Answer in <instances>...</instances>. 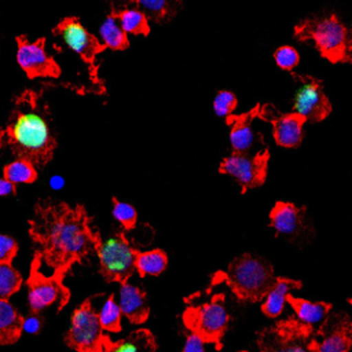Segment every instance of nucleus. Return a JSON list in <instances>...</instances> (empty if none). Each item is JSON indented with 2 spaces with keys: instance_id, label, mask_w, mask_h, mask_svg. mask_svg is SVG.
I'll use <instances>...</instances> for the list:
<instances>
[{
  "instance_id": "1",
  "label": "nucleus",
  "mask_w": 352,
  "mask_h": 352,
  "mask_svg": "<svg viewBox=\"0 0 352 352\" xmlns=\"http://www.w3.org/2000/svg\"><path fill=\"white\" fill-rule=\"evenodd\" d=\"M28 224L34 245L33 261L44 263L59 278L95 252L100 241L82 205L38 199Z\"/></svg>"
},
{
  "instance_id": "2",
  "label": "nucleus",
  "mask_w": 352,
  "mask_h": 352,
  "mask_svg": "<svg viewBox=\"0 0 352 352\" xmlns=\"http://www.w3.org/2000/svg\"><path fill=\"white\" fill-rule=\"evenodd\" d=\"M0 148H8L16 158L28 160L36 168L52 160L56 140L41 94L25 89L16 96L7 124L0 129Z\"/></svg>"
},
{
  "instance_id": "3",
  "label": "nucleus",
  "mask_w": 352,
  "mask_h": 352,
  "mask_svg": "<svg viewBox=\"0 0 352 352\" xmlns=\"http://www.w3.org/2000/svg\"><path fill=\"white\" fill-rule=\"evenodd\" d=\"M221 283L219 276H212L210 285L205 292L194 293L184 298L187 307L183 312V323L198 334L206 344L214 345L217 351L223 348V337L230 324V314L224 304L223 293H212V289Z\"/></svg>"
},
{
  "instance_id": "4",
  "label": "nucleus",
  "mask_w": 352,
  "mask_h": 352,
  "mask_svg": "<svg viewBox=\"0 0 352 352\" xmlns=\"http://www.w3.org/2000/svg\"><path fill=\"white\" fill-rule=\"evenodd\" d=\"M293 36L298 41H312L331 63H352V26H346L336 14L300 21Z\"/></svg>"
},
{
  "instance_id": "5",
  "label": "nucleus",
  "mask_w": 352,
  "mask_h": 352,
  "mask_svg": "<svg viewBox=\"0 0 352 352\" xmlns=\"http://www.w3.org/2000/svg\"><path fill=\"white\" fill-rule=\"evenodd\" d=\"M216 275L241 302H260L276 282L274 267L263 257L243 253L231 260L226 271Z\"/></svg>"
},
{
  "instance_id": "6",
  "label": "nucleus",
  "mask_w": 352,
  "mask_h": 352,
  "mask_svg": "<svg viewBox=\"0 0 352 352\" xmlns=\"http://www.w3.org/2000/svg\"><path fill=\"white\" fill-rule=\"evenodd\" d=\"M138 249L133 248L125 231H117L106 239L99 241L95 253L99 258V270L100 275L106 282H117L124 283L132 276L136 261Z\"/></svg>"
},
{
  "instance_id": "7",
  "label": "nucleus",
  "mask_w": 352,
  "mask_h": 352,
  "mask_svg": "<svg viewBox=\"0 0 352 352\" xmlns=\"http://www.w3.org/2000/svg\"><path fill=\"white\" fill-rule=\"evenodd\" d=\"M314 326L294 318L278 320L257 334L258 352H312Z\"/></svg>"
},
{
  "instance_id": "8",
  "label": "nucleus",
  "mask_w": 352,
  "mask_h": 352,
  "mask_svg": "<svg viewBox=\"0 0 352 352\" xmlns=\"http://www.w3.org/2000/svg\"><path fill=\"white\" fill-rule=\"evenodd\" d=\"M107 337L91 298L84 300L72 314L70 327L65 336L66 345L76 352H103Z\"/></svg>"
},
{
  "instance_id": "9",
  "label": "nucleus",
  "mask_w": 352,
  "mask_h": 352,
  "mask_svg": "<svg viewBox=\"0 0 352 352\" xmlns=\"http://www.w3.org/2000/svg\"><path fill=\"white\" fill-rule=\"evenodd\" d=\"M62 280L63 278L56 275H44L40 271V264L32 261L30 274L26 280L29 311L40 314L51 305H56L58 311L63 309L70 300V292Z\"/></svg>"
},
{
  "instance_id": "10",
  "label": "nucleus",
  "mask_w": 352,
  "mask_h": 352,
  "mask_svg": "<svg viewBox=\"0 0 352 352\" xmlns=\"http://www.w3.org/2000/svg\"><path fill=\"white\" fill-rule=\"evenodd\" d=\"M52 33L54 36L59 37L67 48L73 50L76 54L80 55V58L88 65L92 81L100 85V81L98 78L96 56L107 47L104 44H100L99 40L82 26L78 18L74 16L63 18L52 29Z\"/></svg>"
},
{
  "instance_id": "11",
  "label": "nucleus",
  "mask_w": 352,
  "mask_h": 352,
  "mask_svg": "<svg viewBox=\"0 0 352 352\" xmlns=\"http://www.w3.org/2000/svg\"><path fill=\"white\" fill-rule=\"evenodd\" d=\"M268 161V148H263L254 155L232 151L228 157H224L221 160L219 165V172L232 176L241 186V194H246L248 190L257 188L264 184L267 179Z\"/></svg>"
},
{
  "instance_id": "12",
  "label": "nucleus",
  "mask_w": 352,
  "mask_h": 352,
  "mask_svg": "<svg viewBox=\"0 0 352 352\" xmlns=\"http://www.w3.org/2000/svg\"><path fill=\"white\" fill-rule=\"evenodd\" d=\"M290 76L298 85L293 99V111L311 122L327 118L331 113V103L323 91L322 81L309 74L290 72Z\"/></svg>"
},
{
  "instance_id": "13",
  "label": "nucleus",
  "mask_w": 352,
  "mask_h": 352,
  "mask_svg": "<svg viewBox=\"0 0 352 352\" xmlns=\"http://www.w3.org/2000/svg\"><path fill=\"white\" fill-rule=\"evenodd\" d=\"M312 352H349L352 349V322L345 312L329 314L309 341Z\"/></svg>"
},
{
  "instance_id": "14",
  "label": "nucleus",
  "mask_w": 352,
  "mask_h": 352,
  "mask_svg": "<svg viewBox=\"0 0 352 352\" xmlns=\"http://www.w3.org/2000/svg\"><path fill=\"white\" fill-rule=\"evenodd\" d=\"M257 118L271 124L272 136L278 146L293 148L301 144L304 136L302 126L307 120L298 113L292 111L283 114L271 103H260Z\"/></svg>"
},
{
  "instance_id": "15",
  "label": "nucleus",
  "mask_w": 352,
  "mask_h": 352,
  "mask_svg": "<svg viewBox=\"0 0 352 352\" xmlns=\"http://www.w3.org/2000/svg\"><path fill=\"white\" fill-rule=\"evenodd\" d=\"M15 40L18 44V63L29 78L33 80L37 77L60 76V67L54 60V58H51L45 52L44 37H40L33 43H30L25 36H18Z\"/></svg>"
},
{
  "instance_id": "16",
  "label": "nucleus",
  "mask_w": 352,
  "mask_h": 352,
  "mask_svg": "<svg viewBox=\"0 0 352 352\" xmlns=\"http://www.w3.org/2000/svg\"><path fill=\"white\" fill-rule=\"evenodd\" d=\"M307 206H298L293 202L278 201L270 212V227L275 230L276 236L283 235L292 242H297L312 232L307 223Z\"/></svg>"
},
{
  "instance_id": "17",
  "label": "nucleus",
  "mask_w": 352,
  "mask_h": 352,
  "mask_svg": "<svg viewBox=\"0 0 352 352\" xmlns=\"http://www.w3.org/2000/svg\"><path fill=\"white\" fill-rule=\"evenodd\" d=\"M258 104L242 114H231L226 118V124L230 126V142L232 151L248 153L254 143L253 120L258 116Z\"/></svg>"
},
{
  "instance_id": "18",
  "label": "nucleus",
  "mask_w": 352,
  "mask_h": 352,
  "mask_svg": "<svg viewBox=\"0 0 352 352\" xmlns=\"http://www.w3.org/2000/svg\"><path fill=\"white\" fill-rule=\"evenodd\" d=\"M120 308L122 315L132 324H142L150 315V307L147 302V294L139 286L128 282L121 283L120 287Z\"/></svg>"
},
{
  "instance_id": "19",
  "label": "nucleus",
  "mask_w": 352,
  "mask_h": 352,
  "mask_svg": "<svg viewBox=\"0 0 352 352\" xmlns=\"http://www.w3.org/2000/svg\"><path fill=\"white\" fill-rule=\"evenodd\" d=\"M302 287V282L298 279H290L285 276H276V282L265 296L261 304V312L268 318H276L283 312L286 297L292 290Z\"/></svg>"
},
{
  "instance_id": "20",
  "label": "nucleus",
  "mask_w": 352,
  "mask_h": 352,
  "mask_svg": "<svg viewBox=\"0 0 352 352\" xmlns=\"http://www.w3.org/2000/svg\"><path fill=\"white\" fill-rule=\"evenodd\" d=\"M157 342L148 329H138L122 340L111 341L107 337L103 352H155Z\"/></svg>"
},
{
  "instance_id": "21",
  "label": "nucleus",
  "mask_w": 352,
  "mask_h": 352,
  "mask_svg": "<svg viewBox=\"0 0 352 352\" xmlns=\"http://www.w3.org/2000/svg\"><path fill=\"white\" fill-rule=\"evenodd\" d=\"M23 320L25 318L8 298H0V345H12L21 338Z\"/></svg>"
},
{
  "instance_id": "22",
  "label": "nucleus",
  "mask_w": 352,
  "mask_h": 352,
  "mask_svg": "<svg viewBox=\"0 0 352 352\" xmlns=\"http://www.w3.org/2000/svg\"><path fill=\"white\" fill-rule=\"evenodd\" d=\"M286 301L290 304V307L296 312L297 319L300 322L311 324V326L318 324V323L320 324L331 311L330 302H326V301L312 302V301H308L304 298L294 297L290 293L287 294Z\"/></svg>"
},
{
  "instance_id": "23",
  "label": "nucleus",
  "mask_w": 352,
  "mask_h": 352,
  "mask_svg": "<svg viewBox=\"0 0 352 352\" xmlns=\"http://www.w3.org/2000/svg\"><path fill=\"white\" fill-rule=\"evenodd\" d=\"M136 8L155 23L169 22L180 10L182 0H135Z\"/></svg>"
},
{
  "instance_id": "24",
  "label": "nucleus",
  "mask_w": 352,
  "mask_h": 352,
  "mask_svg": "<svg viewBox=\"0 0 352 352\" xmlns=\"http://www.w3.org/2000/svg\"><path fill=\"white\" fill-rule=\"evenodd\" d=\"M168 265V256L162 249H151L148 252H138L135 268L139 276H158Z\"/></svg>"
},
{
  "instance_id": "25",
  "label": "nucleus",
  "mask_w": 352,
  "mask_h": 352,
  "mask_svg": "<svg viewBox=\"0 0 352 352\" xmlns=\"http://www.w3.org/2000/svg\"><path fill=\"white\" fill-rule=\"evenodd\" d=\"M100 34L103 38V44L107 48H111L114 51H122L129 47L126 32L122 29L118 18L114 16L111 12L107 15L103 25L100 26Z\"/></svg>"
},
{
  "instance_id": "26",
  "label": "nucleus",
  "mask_w": 352,
  "mask_h": 352,
  "mask_svg": "<svg viewBox=\"0 0 352 352\" xmlns=\"http://www.w3.org/2000/svg\"><path fill=\"white\" fill-rule=\"evenodd\" d=\"M114 16L118 18L122 29L126 33L147 36L150 33L148 19L143 11L139 8H124L120 11H110Z\"/></svg>"
},
{
  "instance_id": "27",
  "label": "nucleus",
  "mask_w": 352,
  "mask_h": 352,
  "mask_svg": "<svg viewBox=\"0 0 352 352\" xmlns=\"http://www.w3.org/2000/svg\"><path fill=\"white\" fill-rule=\"evenodd\" d=\"M3 175L14 184L33 183L37 179L36 166L30 161L22 158H16L15 161L7 164L3 168Z\"/></svg>"
},
{
  "instance_id": "28",
  "label": "nucleus",
  "mask_w": 352,
  "mask_h": 352,
  "mask_svg": "<svg viewBox=\"0 0 352 352\" xmlns=\"http://www.w3.org/2000/svg\"><path fill=\"white\" fill-rule=\"evenodd\" d=\"M99 315V320H100V324L103 327V330L106 331H110V333H120L121 331V308H120V304L116 302V298H114V294L111 293L103 307L100 308V311L98 312Z\"/></svg>"
},
{
  "instance_id": "29",
  "label": "nucleus",
  "mask_w": 352,
  "mask_h": 352,
  "mask_svg": "<svg viewBox=\"0 0 352 352\" xmlns=\"http://www.w3.org/2000/svg\"><path fill=\"white\" fill-rule=\"evenodd\" d=\"M22 285V276L12 263L0 261V298H10Z\"/></svg>"
},
{
  "instance_id": "30",
  "label": "nucleus",
  "mask_w": 352,
  "mask_h": 352,
  "mask_svg": "<svg viewBox=\"0 0 352 352\" xmlns=\"http://www.w3.org/2000/svg\"><path fill=\"white\" fill-rule=\"evenodd\" d=\"M113 216L121 224L124 231L132 230L138 223V210L133 205L120 201L118 198L113 197Z\"/></svg>"
},
{
  "instance_id": "31",
  "label": "nucleus",
  "mask_w": 352,
  "mask_h": 352,
  "mask_svg": "<svg viewBox=\"0 0 352 352\" xmlns=\"http://www.w3.org/2000/svg\"><path fill=\"white\" fill-rule=\"evenodd\" d=\"M236 104H238V99L234 92L228 89H220L214 96L213 110L219 117L227 118L236 109Z\"/></svg>"
},
{
  "instance_id": "32",
  "label": "nucleus",
  "mask_w": 352,
  "mask_h": 352,
  "mask_svg": "<svg viewBox=\"0 0 352 352\" xmlns=\"http://www.w3.org/2000/svg\"><path fill=\"white\" fill-rule=\"evenodd\" d=\"M274 60L282 70L293 72L300 62V54L292 45H280L274 52Z\"/></svg>"
},
{
  "instance_id": "33",
  "label": "nucleus",
  "mask_w": 352,
  "mask_h": 352,
  "mask_svg": "<svg viewBox=\"0 0 352 352\" xmlns=\"http://www.w3.org/2000/svg\"><path fill=\"white\" fill-rule=\"evenodd\" d=\"M16 253H18L16 241L10 235L0 234V261L12 263Z\"/></svg>"
},
{
  "instance_id": "34",
  "label": "nucleus",
  "mask_w": 352,
  "mask_h": 352,
  "mask_svg": "<svg viewBox=\"0 0 352 352\" xmlns=\"http://www.w3.org/2000/svg\"><path fill=\"white\" fill-rule=\"evenodd\" d=\"M206 342L198 334L190 331V334L184 341L182 352H205V346H204Z\"/></svg>"
},
{
  "instance_id": "35",
  "label": "nucleus",
  "mask_w": 352,
  "mask_h": 352,
  "mask_svg": "<svg viewBox=\"0 0 352 352\" xmlns=\"http://www.w3.org/2000/svg\"><path fill=\"white\" fill-rule=\"evenodd\" d=\"M40 327H41V319L38 318V314L30 312V315L23 320V330L29 333H36L40 330Z\"/></svg>"
},
{
  "instance_id": "36",
  "label": "nucleus",
  "mask_w": 352,
  "mask_h": 352,
  "mask_svg": "<svg viewBox=\"0 0 352 352\" xmlns=\"http://www.w3.org/2000/svg\"><path fill=\"white\" fill-rule=\"evenodd\" d=\"M15 186L16 184L11 183L6 177H0V197H6V195L14 194L15 192Z\"/></svg>"
},
{
  "instance_id": "37",
  "label": "nucleus",
  "mask_w": 352,
  "mask_h": 352,
  "mask_svg": "<svg viewBox=\"0 0 352 352\" xmlns=\"http://www.w3.org/2000/svg\"><path fill=\"white\" fill-rule=\"evenodd\" d=\"M111 11H120L126 8L131 4H135V0H109Z\"/></svg>"
},
{
  "instance_id": "38",
  "label": "nucleus",
  "mask_w": 352,
  "mask_h": 352,
  "mask_svg": "<svg viewBox=\"0 0 352 352\" xmlns=\"http://www.w3.org/2000/svg\"><path fill=\"white\" fill-rule=\"evenodd\" d=\"M50 184H51V187H54V188H60V187L63 186V177H60V176H54V177L51 179Z\"/></svg>"
},
{
  "instance_id": "39",
  "label": "nucleus",
  "mask_w": 352,
  "mask_h": 352,
  "mask_svg": "<svg viewBox=\"0 0 352 352\" xmlns=\"http://www.w3.org/2000/svg\"><path fill=\"white\" fill-rule=\"evenodd\" d=\"M348 302L352 305V298H349V300H348Z\"/></svg>"
},
{
  "instance_id": "40",
  "label": "nucleus",
  "mask_w": 352,
  "mask_h": 352,
  "mask_svg": "<svg viewBox=\"0 0 352 352\" xmlns=\"http://www.w3.org/2000/svg\"><path fill=\"white\" fill-rule=\"evenodd\" d=\"M238 352H248V351H238Z\"/></svg>"
},
{
  "instance_id": "41",
  "label": "nucleus",
  "mask_w": 352,
  "mask_h": 352,
  "mask_svg": "<svg viewBox=\"0 0 352 352\" xmlns=\"http://www.w3.org/2000/svg\"><path fill=\"white\" fill-rule=\"evenodd\" d=\"M351 322H352V318H351Z\"/></svg>"
}]
</instances>
